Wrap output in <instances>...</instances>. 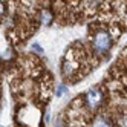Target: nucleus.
I'll return each mask as SVG.
<instances>
[{
	"mask_svg": "<svg viewBox=\"0 0 127 127\" xmlns=\"http://www.w3.org/2000/svg\"><path fill=\"white\" fill-rule=\"evenodd\" d=\"M112 46V37L109 35L107 31H98L94 35V49L98 55L106 54Z\"/></svg>",
	"mask_w": 127,
	"mask_h": 127,
	"instance_id": "f257e3e1",
	"label": "nucleus"
},
{
	"mask_svg": "<svg viewBox=\"0 0 127 127\" xmlns=\"http://www.w3.org/2000/svg\"><path fill=\"white\" fill-rule=\"evenodd\" d=\"M101 92H98V90L92 89V90H89V92L86 94V103L89 106L90 110H94V109H96L99 104H101Z\"/></svg>",
	"mask_w": 127,
	"mask_h": 127,
	"instance_id": "f03ea898",
	"label": "nucleus"
},
{
	"mask_svg": "<svg viewBox=\"0 0 127 127\" xmlns=\"http://www.w3.org/2000/svg\"><path fill=\"white\" fill-rule=\"evenodd\" d=\"M92 127H110V124H109L104 118H98V120L94 123V126Z\"/></svg>",
	"mask_w": 127,
	"mask_h": 127,
	"instance_id": "7ed1b4c3",
	"label": "nucleus"
},
{
	"mask_svg": "<svg viewBox=\"0 0 127 127\" xmlns=\"http://www.w3.org/2000/svg\"><path fill=\"white\" fill-rule=\"evenodd\" d=\"M51 20H52L51 14H49V12H43V23H44V25H49Z\"/></svg>",
	"mask_w": 127,
	"mask_h": 127,
	"instance_id": "20e7f679",
	"label": "nucleus"
},
{
	"mask_svg": "<svg viewBox=\"0 0 127 127\" xmlns=\"http://www.w3.org/2000/svg\"><path fill=\"white\" fill-rule=\"evenodd\" d=\"M31 49H34V51H37V52H40V54H43V49L40 48V44H37V43H34L32 46H31Z\"/></svg>",
	"mask_w": 127,
	"mask_h": 127,
	"instance_id": "39448f33",
	"label": "nucleus"
},
{
	"mask_svg": "<svg viewBox=\"0 0 127 127\" xmlns=\"http://www.w3.org/2000/svg\"><path fill=\"white\" fill-rule=\"evenodd\" d=\"M63 92H64V86H60V87H58V90H57V96L63 95Z\"/></svg>",
	"mask_w": 127,
	"mask_h": 127,
	"instance_id": "423d86ee",
	"label": "nucleus"
},
{
	"mask_svg": "<svg viewBox=\"0 0 127 127\" xmlns=\"http://www.w3.org/2000/svg\"><path fill=\"white\" fill-rule=\"evenodd\" d=\"M5 14V5L3 3H0V17H2Z\"/></svg>",
	"mask_w": 127,
	"mask_h": 127,
	"instance_id": "0eeeda50",
	"label": "nucleus"
}]
</instances>
